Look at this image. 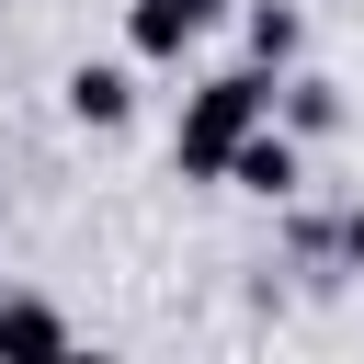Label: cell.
<instances>
[{
  "instance_id": "ba28073f",
  "label": "cell",
  "mask_w": 364,
  "mask_h": 364,
  "mask_svg": "<svg viewBox=\"0 0 364 364\" xmlns=\"http://www.w3.org/2000/svg\"><path fill=\"white\" fill-rule=\"evenodd\" d=\"M330 250H341V262H353V273H364V205H353V216H341V228H330Z\"/></svg>"
},
{
  "instance_id": "6da1fadb",
  "label": "cell",
  "mask_w": 364,
  "mask_h": 364,
  "mask_svg": "<svg viewBox=\"0 0 364 364\" xmlns=\"http://www.w3.org/2000/svg\"><path fill=\"white\" fill-rule=\"evenodd\" d=\"M250 125H273V68H216V80H193V102H182V125H171V171L228 182V148H239Z\"/></svg>"
},
{
  "instance_id": "7a4b0ae2",
  "label": "cell",
  "mask_w": 364,
  "mask_h": 364,
  "mask_svg": "<svg viewBox=\"0 0 364 364\" xmlns=\"http://www.w3.org/2000/svg\"><path fill=\"white\" fill-rule=\"evenodd\" d=\"M296 171H307V136H284V125H250V136L228 148V182H239V193H262V205H284V193H296Z\"/></svg>"
},
{
  "instance_id": "52a82bcc",
  "label": "cell",
  "mask_w": 364,
  "mask_h": 364,
  "mask_svg": "<svg viewBox=\"0 0 364 364\" xmlns=\"http://www.w3.org/2000/svg\"><path fill=\"white\" fill-rule=\"evenodd\" d=\"M296 46H307V23H296L284 0H250V68H273V80H284V68H296Z\"/></svg>"
},
{
  "instance_id": "277c9868",
  "label": "cell",
  "mask_w": 364,
  "mask_h": 364,
  "mask_svg": "<svg viewBox=\"0 0 364 364\" xmlns=\"http://www.w3.org/2000/svg\"><path fill=\"white\" fill-rule=\"evenodd\" d=\"M68 114H80V125H125V114H136V80L102 68V57H80V68H68Z\"/></svg>"
},
{
  "instance_id": "5b68a950",
  "label": "cell",
  "mask_w": 364,
  "mask_h": 364,
  "mask_svg": "<svg viewBox=\"0 0 364 364\" xmlns=\"http://www.w3.org/2000/svg\"><path fill=\"white\" fill-rule=\"evenodd\" d=\"M273 125H284V136H330V125H341V91L307 80V68H284V80H273Z\"/></svg>"
},
{
  "instance_id": "8992f818",
  "label": "cell",
  "mask_w": 364,
  "mask_h": 364,
  "mask_svg": "<svg viewBox=\"0 0 364 364\" xmlns=\"http://www.w3.org/2000/svg\"><path fill=\"white\" fill-rule=\"evenodd\" d=\"M80 330L46 307V296H0V353H68Z\"/></svg>"
},
{
  "instance_id": "3957f363",
  "label": "cell",
  "mask_w": 364,
  "mask_h": 364,
  "mask_svg": "<svg viewBox=\"0 0 364 364\" xmlns=\"http://www.w3.org/2000/svg\"><path fill=\"white\" fill-rule=\"evenodd\" d=\"M216 11H228V0H136V11H125V46H136V57H182Z\"/></svg>"
}]
</instances>
